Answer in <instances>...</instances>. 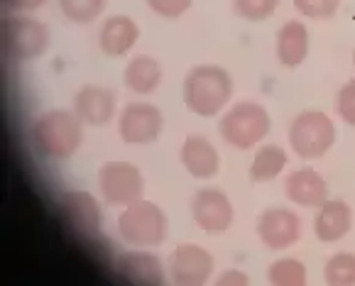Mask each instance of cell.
<instances>
[{
	"label": "cell",
	"instance_id": "9c48e42d",
	"mask_svg": "<svg viewBox=\"0 0 355 286\" xmlns=\"http://www.w3.org/2000/svg\"><path fill=\"white\" fill-rule=\"evenodd\" d=\"M191 215L204 233L220 235L233 225V203L220 188H201L193 193Z\"/></svg>",
	"mask_w": 355,
	"mask_h": 286
},
{
	"label": "cell",
	"instance_id": "ffe728a7",
	"mask_svg": "<svg viewBox=\"0 0 355 286\" xmlns=\"http://www.w3.org/2000/svg\"><path fill=\"white\" fill-rule=\"evenodd\" d=\"M123 81L132 93L150 96L162 84V66L150 54H137L128 62L125 71H123Z\"/></svg>",
	"mask_w": 355,
	"mask_h": 286
},
{
	"label": "cell",
	"instance_id": "e0dca14e",
	"mask_svg": "<svg viewBox=\"0 0 355 286\" xmlns=\"http://www.w3.org/2000/svg\"><path fill=\"white\" fill-rule=\"evenodd\" d=\"M140 39V27L128 15H113L103 22L98 32V47L105 57H123Z\"/></svg>",
	"mask_w": 355,
	"mask_h": 286
},
{
	"label": "cell",
	"instance_id": "9a60e30c",
	"mask_svg": "<svg viewBox=\"0 0 355 286\" xmlns=\"http://www.w3.org/2000/svg\"><path fill=\"white\" fill-rule=\"evenodd\" d=\"M179 159L193 179H211L220 169L218 150L204 135H189L179 150Z\"/></svg>",
	"mask_w": 355,
	"mask_h": 286
},
{
	"label": "cell",
	"instance_id": "ba28073f",
	"mask_svg": "<svg viewBox=\"0 0 355 286\" xmlns=\"http://www.w3.org/2000/svg\"><path fill=\"white\" fill-rule=\"evenodd\" d=\"M164 130L162 110L152 103H128L118 118V135L128 145H152Z\"/></svg>",
	"mask_w": 355,
	"mask_h": 286
},
{
	"label": "cell",
	"instance_id": "3957f363",
	"mask_svg": "<svg viewBox=\"0 0 355 286\" xmlns=\"http://www.w3.org/2000/svg\"><path fill=\"white\" fill-rule=\"evenodd\" d=\"M167 215L152 201H140L125 206L118 218V233L128 244L137 247H157L167 240Z\"/></svg>",
	"mask_w": 355,
	"mask_h": 286
},
{
	"label": "cell",
	"instance_id": "44dd1931",
	"mask_svg": "<svg viewBox=\"0 0 355 286\" xmlns=\"http://www.w3.org/2000/svg\"><path fill=\"white\" fill-rule=\"evenodd\" d=\"M287 167V152L279 145H265L257 150L255 159L250 164V181L265 184L284 172Z\"/></svg>",
	"mask_w": 355,
	"mask_h": 286
},
{
	"label": "cell",
	"instance_id": "5bb4252c",
	"mask_svg": "<svg viewBox=\"0 0 355 286\" xmlns=\"http://www.w3.org/2000/svg\"><path fill=\"white\" fill-rule=\"evenodd\" d=\"M284 193L292 203L302 208H319L321 203L329 201V184L316 169H297L284 181Z\"/></svg>",
	"mask_w": 355,
	"mask_h": 286
},
{
	"label": "cell",
	"instance_id": "30bf717a",
	"mask_svg": "<svg viewBox=\"0 0 355 286\" xmlns=\"http://www.w3.org/2000/svg\"><path fill=\"white\" fill-rule=\"evenodd\" d=\"M169 274L179 286H199L206 284L214 274V257L201 244L184 242L172 252L169 260Z\"/></svg>",
	"mask_w": 355,
	"mask_h": 286
},
{
	"label": "cell",
	"instance_id": "f546056e",
	"mask_svg": "<svg viewBox=\"0 0 355 286\" xmlns=\"http://www.w3.org/2000/svg\"><path fill=\"white\" fill-rule=\"evenodd\" d=\"M3 3H6L8 10L27 12V10H37V8H42L47 0H3Z\"/></svg>",
	"mask_w": 355,
	"mask_h": 286
},
{
	"label": "cell",
	"instance_id": "83f0119b",
	"mask_svg": "<svg viewBox=\"0 0 355 286\" xmlns=\"http://www.w3.org/2000/svg\"><path fill=\"white\" fill-rule=\"evenodd\" d=\"M145 3L150 6L152 12H157L164 20H177L191 8L193 0H145Z\"/></svg>",
	"mask_w": 355,
	"mask_h": 286
},
{
	"label": "cell",
	"instance_id": "484cf974",
	"mask_svg": "<svg viewBox=\"0 0 355 286\" xmlns=\"http://www.w3.org/2000/svg\"><path fill=\"white\" fill-rule=\"evenodd\" d=\"M294 8L311 20H331L340 10V0H294Z\"/></svg>",
	"mask_w": 355,
	"mask_h": 286
},
{
	"label": "cell",
	"instance_id": "4fadbf2b",
	"mask_svg": "<svg viewBox=\"0 0 355 286\" xmlns=\"http://www.w3.org/2000/svg\"><path fill=\"white\" fill-rule=\"evenodd\" d=\"M59 208L67 220V225L73 233L84 235V238H94L101 228V208L96 198L86 191H69L59 201Z\"/></svg>",
	"mask_w": 355,
	"mask_h": 286
},
{
	"label": "cell",
	"instance_id": "8fae6325",
	"mask_svg": "<svg viewBox=\"0 0 355 286\" xmlns=\"http://www.w3.org/2000/svg\"><path fill=\"white\" fill-rule=\"evenodd\" d=\"M257 238L270 250H287L302 240V218L282 206L267 208L257 220Z\"/></svg>",
	"mask_w": 355,
	"mask_h": 286
},
{
	"label": "cell",
	"instance_id": "cb8c5ba5",
	"mask_svg": "<svg viewBox=\"0 0 355 286\" xmlns=\"http://www.w3.org/2000/svg\"><path fill=\"white\" fill-rule=\"evenodd\" d=\"M326 284L331 286H355V255L338 252L324 267Z\"/></svg>",
	"mask_w": 355,
	"mask_h": 286
},
{
	"label": "cell",
	"instance_id": "2e32d148",
	"mask_svg": "<svg viewBox=\"0 0 355 286\" xmlns=\"http://www.w3.org/2000/svg\"><path fill=\"white\" fill-rule=\"evenodd\" d=\"M353 228V211L340 198H329L319 206V213L313 218V233L321 242H338Z\"/></svg>",
	"mask_w": 355,
	"mask_h": 286
},
{
	"label": "cell",
	"instance_id": "5b68a950",
	"mask_svg": "<svg viewBox=\"0 0 355 286\" xmlns=\"http://www.w3.org/2000/svg\"><path fill=\"white\" fill-rule=\"evenodd\" d=\"M336 145L334 120L321 110H304L289 125V147L302 159H321Z\"/></svg>",
	"mask_w": 355,
	"mask_h": 286
},
{
	"label": "cell",
	"instance_id": "4316f807",
	"mask_svg": "<svg viewBox=\"0 0 355 286\" xmlns=\"http://www.w3.org/2000/svg\"><path fill=\"white\" fill-rule=\"evenodd\" d=\"M336 110H338V118H343V123L355 127V78L340 86L336 96Z\"/></svg>",
	"mask_w": 355,
	"mask_h": 286
},
{
	"label": "cell",
	"instance_id": "ac0fdd59",
	"mask_svg": "<svg viewBox=\"0 0 355 286\" xmlns=\"http://www.w3.org/2000/svg\"><path fill=\"white\" fill-rule=\"evenodd\" d=\"M115 271L125 284L135 286H157L164 281L162 265L150 252H125L115 262Z\"/></svg>",
	"mask_w": 355,
	"mask_h": 286
},
{
	"label": "cell",
	"instance_id": "7a4b0ae2",
	"mask_svg": "<svg viewBox=\"0 0 355 286\" xmlns=\"http://www.w3.org/2000/svg\"><path fill=\"white\" fill-rule=\"evenodd\" d=\"M233 96V78L223 66L201 64L184 78V103L199 118H216Z\"/></svg>",
	"mask_w": 355,
	"mask_h": 286
},
{
	"label": "cell",
	"instance_id": "52a82bcc",
	"mask_svg": "<svg viewBox=\"0 0 355 286\" xmlns=\"http://www.w3.org/2000/svg\"><path fill=\"white\" fill-rule=\"evenodd\" d=\"M98 188L105 203L125 208V206L142 198L145 177L130 161H105L98 169Z\"/></svg>",
	"mask_w": 355,
	"mask_h": 286
},
{
	"label": "cell",
	"instance_id": "8992f818",
	"mask_svg": "<svg viewBox=\"0 0 355 286\" xmlns=\"http://www.w3.org/2000/svg\"><path fill=\"white\" fill-rule=\"evenodd\" d=\"M52 44V32L35 17L10 15L3 20V52L12 62H32Z\"/></svg>",
	"mask_w": 355,
	"mask_h": 286
},
{
	"label": "cell",
	"instance_id": "d6986e66",
	"mask_svg": "<svg viewBox=\"0 0 355 286\" xmlns=\"http://www.w3.org/2000/svg\"><path fill=\"white\" fill-rule=\"evenodd\" d=\"M277 62L287 69H297L309 57V30L304 22L289 20L277 32Z\"/></svg>",
	"mask_w": 355,
	"mask_h": 286
},
{
	"label": "cell",
	"instance_id": "4dcf8cb0",
	"mask_svg": "<svg viewBox=\"0 0 355 286\" xmlns=\"http://www.w3.org/2000/svg\"><path fill=\"white\" fill-rule=\"evenodd\" d=\"M353 64H355V52H353Z\"/></svg>",
	"mask_w": 355,
	"mask_h": 286
},
{
	"label": "cell",
	"instance_id": "f1b7e54d",
	"mask_svg": "<svg viewBox=\"0 0 355 286\" xmlns=\"http://www.w3.org/2000/svg\"><path fill=\"white\" fill-rule=\"evenodd\" d=\"M218 284L220 286H248L250 284V279H248L243 271L230 269V271H223V274L218 276Z\"/></svg>",
	"mask_w": 355,
	"mask_h": 286
},
{
	"label": "cell",
	"instance_id": "277c9868",
	"mask_svg": "<svg viewBox=\"0 0 355 286\" xmlns=\"http://www.w3.org/2000/svg\"><path fill=\"white\" fill-rule=\"evenodd\" d=\"M220 137L235 150H252L272 127L270 113L260 103L243 100L220 118Z\"/></svg>",
	"mask_w": 355,
	"mask_h": 286
},
{
	"label": "cell",
	"instance_id": "6da1fadb",
	"mask_svg": "<svg viewBox=\"0 0 355 286\" xmlns=\"http://www.w3.org/2000/svg\"><path fill=\"white\" fill-rule=\"evenodd\" d=\"M84 123L73 110H49L32 125V145L44 159H69L84 142Z\"/></svg>",
	"mask_w": 355,
	"mask_h": 286
},
{
	"label": "cell",
	"instance_id": "603a6c76",
	"mask_svg": "<svg viewBox=\"0 0 355 286\" xmlns=\"http://www.w3.org/2000/svg\"><path fill=\"white\" fill-rule=\"evenodd\" d=\"M59 10L76 25H89L105 10V0H59Z\"/></svg>",
	"mask_w": 355,
	"mask_h": 286
},
{
	"label": "cell",
	"instance_id": "7402d4cb",
	"mask_svg": "<svg viewBox=\"0 0 355 286\" xmlns=\"http://www.w3.org/2000/svg\"><path fill=\"white\" fill-rule=\"evenodd\" d=\"M267 279L275 286H304L306 284V267L304 262L284 257V260L272 262L267 269Z\"/></svg>",
	"mask_w": 355,
	"mask_h": 286
},
{
	"label": "cell",
	"instance_id": "d4e9b609",
	"mask_svg": "<svg viewBox=\"0 0 355 286\" xmlns=\"http://www.w3.org/2000/svg\"><path fill=\"white\" fill-rule=\"evenodd\" d=\"M279 8V0H233V10L248 22H262Z\"/></svg>",
	"mask_w": 355,
	"mask_h": 286
},
{
	"label": "cell",
	"instance_id": "7c38bea8",
	"mask_svg": "<svg viewBox=\"0 0 355 286\" xmlns=\"http://www.w3.org/2000/svg\"><path fill=\"white\" fill-rule=\"evenodd\" d=\"M73 113L81 118V123L94 127L108 125L115 118V93L108 86H81L73 96Z\"/></svg>",
	"mask_w": 355,
	"mask_h": 286
}]
</instances>
